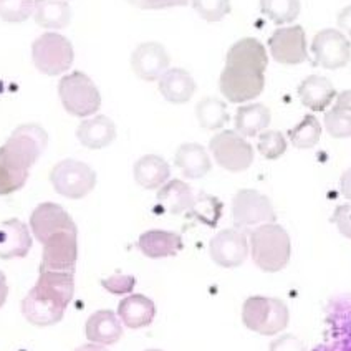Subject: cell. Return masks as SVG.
Segmentation results:
<instances>
[{
	"instance_id": "277c9868",
	"label": "cell",
	"mask_w": 351,
	"mask_h": 351,
	"mask_svg": "<svg viewBox=\"0 0 351 351\" xmlns=\"http://www.w3.org/2000/svg\"><path fill=\"white\" fill-rule=\"evenodd\" d=\"M242 323L250 332L262 337H275L289 326L290 310L280 298L254 295L242 305Z\"/></svg>"
},
{
	"instance_id": "3957f363",
	"label": "cell",
	"mask_w": 351,
	"mask_h": 351,
	"mask_svg": "<svg viewBox=\"0 0 351 351\" xmlns=\"http://www.w3.org/2000/svg\"><path fill=\"white\" fill-rule=\"evenodd\" d=\"M250 255L262 272L277 274L289 265L292 257V241L282 226L263 224L250 232Z\"/></svg>"
},
{
	"instance_id": "e575fe53",
	"label": "cell",
	"mask_w": 351,
	"mask_h": 351,
	"mask_svg": "<svg viewBox=\"0 0 351 351\" xmlns=\"http://www.w3.org/2000/svg\"><path fill=\"white\" fill-rule=\"evenodd\" d=\"M257 149L265 159H274L282 158L287 151V139L283 136V133L275 130H265L258 134L257 139Z\"/></svg>"
},
{
	"instance_id": "d4e9b609",
	"label": "cell",
	"mask_w": 351,
	"mask_h": 351,
	"mask_svg": "<svg viewBox=\"0 0 351 351\" xmlns=\"http://www.w3.org/2000/svg\"><path fill=\"white\" fill-rule=\"evenodd\" d=\"M197 85L193 75L182 69H169L159 78V91L166 101L173 105H184L194 97Z\"/></svg>"
},
{
	"instance_id": "52a82bcc",
	"label": "cell",
	"mask_w": 351,
	"mask_h": 351,
	"mask_svg": "<svg viewBox=\"0 0 351 351\" xmlns=\"http://www.w3.org/2000/svg\"><path fill=\"white\" fill-rule=\"evenodd\" d=\"M49 145V133L40 125L29 123L15 128L5 145L0 147V153L5 154L14 165L30 171L38 161Z\"/></svg>"
},
{
	"instance_id": "f1b7e54d",
	"label": "cell",
	"mask_w": 351,
	"mask_h": 351,
	"mask_svg": "<svg viewBox=\"0 0 351 351\" xmlns=\"http://www.w3.org/2000/svg\"><path fill=\"white\" fill-rule=\"evenodd\" d=\"M325 130L332 138H351V90L338 93L332 110L325 111Z\"/></svg>"
},
{
	"instance_id": "ffe728a7",
	"label": "cell",
	"mask_w": 351,
	"mask_h": 351,
	"mask_svg": "<svg viewBox=\"0 0 351 351\" xmlns=\"http://www.w3.org/2000/svg\"><path fill=\"white\" fill-rule=\"evenodd\" d=\"M118 317L126 328H146L156 318V305L146 295L130 293L119 302Z\"/></svg>"
},
{
	"instance_id": "f6af8a7d",
	"label": "cell",
	"mask_w": 351,
	"mask_h": 351,
	"mask_svg": "<svg viewBox=\"0 0 351 351\" xmlns=\"http://www.w3.org/2000/svg\"><path fill=\"white\" fill-rule=\"evenodd\" d=\"M75 351H110V350L105 348L103 345H97V343H86V345L78 346Z\"/></svg>"
},
{
	"instance_id": "30bf717a",
	"label": "cell",
	"mask_w": 351,
	"mask_h": 351,
	"mask_svg": "<svg viewBox=\"0 0 351 351\" xmlns=\"http://www.w3.org/2000/svg\"><path fill=\"white\" fill-rule=\"evenodd\" d=\"M209 149L215 162L229 173H242L254 162L252 145L237 131H219L210 139Z\"/></svg>"
},
{
	"instance_id": "7c38bea8",
	"label": "cell",
	"mask_w": 351,
	"mask_h": 351,
	"mask_svg": "<svg viewBox=\"0 0 351 351\" xmlns=\"http://www.w3.org/2000/svg\"><path fill=\"white\" fill-rule=\"evenodd\" d=\"M313 63L326 70L343 69L351 60L350 40L335 29H325L315 35L312 42Z\"/></svg>"
},
{
	"instance_id": "ba28073f",
	"label": "cell",
	"mask_w": 351,
	"mask_h": 351,
	"mask_svg": "<svg viewBox=\"0 0 351 351\" xmlns=\"http://www.w3.org/2000/svg\"><path fill=\"white\" fill-rule=\"evenodd\" d=\"M50 182L60 195L66 199L86 197L97 186V173L86 162L63 159L51 167Z\"/></svg>"
},
{
	"instance_id": "ee69618b",
	"label": "cell",
	"mask_w": 351,
	"mask_h": 351,
	"mask_svg": "<svg viewBox=\"0 0 351 351\" xmlns=\"http://www.w3.org/2000/svg\"><path fill=\"white\" fill-rule=\"evenodd\" d=\"M7 295H9V285H7V278L3 272H0V308L3 306V303L7 302Z\"/></svg>"
},
{
	"instance_id": "f35d334b",
	"label": "cell",
	"mask_w": 351,
	"mask_h": 351,
	"mask_svg": "<svg viewBox=\"0 0 351 351\" xmlns=\"http://www.w3.org/2000/svg\"><path fill=\"white\" fill-rule=\"evenodd\" d=\"M130 5L141 10H162L173 7H184L191 0H126Z\"/></svg>"
},
{
	"instance_id": "ab89813d",
	"label": "cell",
	"mask_w": 351,
	"mask_h": 351,
	"mask_svg": "<svg viewBox=\"0 0 351 351\" xmlns=\"http://www.w3.org/2000/svg\"><path fill=\"white\" fill-rule=\"evenodd\" d=\"M332 222L343 237L351 239V204H341L333 210Z\"/></svg>"
},
{
	"instance_id": "603a6c76",
	"label": "cell",
	"mask_w": 351,
	"mask_h": 351,
	"mask_svg": "<svg viewBox=\"0 0 351 351\" xmlns=\"http://www.w3.org/2000/svg\"><path fill=\"white\" fill-rule=\"evenodd\" d=\"M174 165L186 179H202L213 169L206 147L197 143H184L179 146L176 151Z\"/></svg>"
},
{
	"instance_id": "d6a6232c",
	"label": "cell",
	"mask_w": 351,
	"mask_h": 351,
	"mask_svg": "<svg viewBox=\"0 0 351 351\" xmlns=\"http://www.w3.org/2000/svg\"><path fill=\"white\" fill-rule=\"evenodd\" d=\"M30 171L22 169L0 153V195H10L25 186Z\"/></svg>"
},
{
	"instance_id": "4fadbf2b",
	"label": "cell",
	"mask_w": 351,
	"mask_h": 351,
	"mask_svg": "<svg viewBox=\"0 0 351 351\" xmlns=\"http://www.w3.org/2000/svg\"><path fill=\"white\" fill-rule=\"evenodd\" d=\"M250 252L245 232L239 229H224L209 242V255L215 265L222 269H235L247 261Z\"/></svg>"
},
{
	"instance_id": "b9f144b4",
	"label": "cell",
	"mask_w": 351,
	"mask_h": 351,
	"mask_svg": "<svg viewBox=\"0 0 351 351\" xmlns=\"http://www.w3.org/2000/svg\"><path fill=\"white\" fill-rule=\"evenodd\" d=\"M337 23L343 32H346L351 37V5L340 10V14L337 17Z\"/></svg>"
},
{
	"instance_id": "cb8c5ba5",
	"label": "cell",
	"mask_w": 351,
	"mask_h": 351,
	"mask_svg": "<svg viewBox=\"0 0 351 351\" xmlns=\"http://www.w3.org/2000/svg\"><path fill=\"white\" fill-rule=\"evenodd\" d=\"M133 176L136 184L141 186L143 189L154 191L169 181L171 166L167 165L165 158L158 156V154H145L134 162Z\"/></svg>"
},
{
	"instance_id": "836d02e7",
	"label": "cell",
	"mask_w": 351,
	"mask_h": 351,
	"mask_svg": "<svg viewBox=\"0 0 351 351\" xmlns=\"http://www.w3.org/2000/svg\"><path fill=\"white\" fill-rule=\"evenodd\" d=\"M189 214L201 222H204L206 226L215 227L222 215V202L214 195L202 193L195 195V201L191 207Z\"/></svg>"
},
{
	"instance_id": "5bb4252c",
	"label": "cell",
	"mask_w": 351,
	"mask_h": 351,
	"mask_svg": "<svg viewBox=\"0 0 351 351\" xmlns=\"http://www.w3.org/2000/svg\"><path fill=\"white\" fill-rule=\"evenodd\" d=\"M269 49L272 58L282 65H300L308 58L305 30L300 25L275 30L269 38Z\"/></svg>"
},
{
	"instance_id": "8fae6325",
	"label": "cell",
	"mask_w": 351,
	"mask_h": 351,
	"mask_svg": "<svg viewBox=\"0 0 351 351\" xmlns=\"http://www.w3.org/2000/svg\"><path fill=\"white\" fill-rule=\"evenodd\" d=\"M78 262V230H63L43 244L40 272L75 274Z\"/></svg>"
},
{
	"instance_id": "9c48e42d",
	"label": "cell",
	"mask_w": 351,
	"mask_h": 351,
	"mask_svg": "<svg viewBox=\"0 0 351 351\" xmlns=\"http://www.w3.org/2000/svg\"><path fill=\"white\" fill-rule=\"evenodd\" d=\"M232 221L235 229L252 232L255 227L277 221L272 201L255 189H241L232 199Z\"/></svg>"
},
{
	"instance_id": "e0dca14e",
	"label": "cell",
	"mask_w": 351,
	"mask_h": 351,
	"mask_svg": "<svg viewBox=\"0 0 351 351\" xmlns=\"http://www.w3.org/2000/svg\"><path fill=\"white\" fill-rule=\"evenodd\" d=\"M32 249V234L27 224L19 219H9L0 224V258H23Z\"/></svg>"
},
{
	"instance_id": "7a4b0ae2",
	"label": "cell",
	"mask_w": 351,
	"mask_h": 351,
	"mask_svg": "<svg viewBox=\"0 0 351 351\" xmlns=\"http://www.w3.org/2000/svg\"><path fill=\"white\" fill-rule=\"evenodd\" d=\"M75 293V274L40 272L34 289L22 300V315L34 326L57 325Z\"/></svg>"
},
{
	"instance_id": "f546056e",
	"label": "cell",
	"mask_w": 351,
	"mask_h": 351,
	"mask_svg": "<svg viewBox=\"0 0 351 351\" xmlns=\"http://www.w3.org/2000/svg\"><path fill=\"white\" fill-rule=\"evenodd\" d=\"M195 118H197L201 128H204L207 131L221 130L230 119L226 103L214 97L202 98L195 105Z\"/></svg>"
},
{
	"instance_id": "60d3db41",
	"label": "cell",
	"mask_w": 351,
	"mask_h": 351,
	"mask_svg": "<svg viewBox=\"0 0 351 351\" xmlns=\"http://www.w3.org/2000/svg\"><path fill=\"white\" fill-rule=\"evenodd\" d=\"M269 351H306V348L300 338L292 333H285L270 341Z\"/></svg>"
},
{
	"instance_id": "7bdbcfd3",
	"label": "cell",
	"mask_w": 351,
	"mask_h": 351,
	"mask_svg": "<svg viewBox=\"0 0 351 351\" xmlns=\"http://www.w3.org/2000/svg\"><path fill=\"white\" fill-rule=\"evenodd\" d=\"M340 193L343 197L351 201V167L345 171L340 178Z\"/></svg>"
},
{
	"instance_id": "5b68a950",
	"label": "cell",
	"mask_w": 351,
	"mask_h": 351,
	"mask_svg": "<svg viewBox=\"0 0 351 351\" xmlns=\"http://www.w3.org/2000/svg\"><path fill=\"white\" fill-rule=\"evenodd\" d=\"M58 97L71 117L88 118L101 108V95L93 80L83 71L65 75L58 83Z\"/></svg>"
},
{
	"instance_id": "8d00e7d4",
	"label": "cell",
	"mask_w": 351,
	"mask_h": 351,
	"mask_svg": "<svg viewBox=\"0 0 351 351\" xmlns=\"http://www.w3.org/2000/svg\"><path fill=\"white\" fill-rule=\"evenodd\" d=\"M194 10L206 22H221L232 10L230 0H191Z\"/></svg>"
},
{
	"instance_id": "44dd1931",
	"label": "cell",
	"mask_w": 351,
	"mask_h": 351,
	"mask_svg": "<svg viewBox=\"0 0 351 351\" xmlns=\"http://www.w3.org/2000/svg\"><path fill=\"white\" fill-rule=\"evenodd\" d=\"M297 93L302 105L308 110L317 111V113L325 111L337 98V90H335L333 83L322 75H310V77L303 78L297 88Z\"/></svg>"
},
{
	"instance_id": "2e32d148",
	"label": "cell",
	"mask_w": 351,
	"mask_h": 351,
	"mask_svg": "<svg viewBox=\"0 0 351 351\" xmlns=\"http://www.w3.org/2000/svg\"><path fill=\"white\" fill-rule=\"evenodd\" d=\"M171 58L165 47L158 42H145L131 55V69L138 78L156 82L169 70Z\"/></svg>"
},
{
	"instance_id": "8992f818",
	"label": "cell",
	"mask_w": 351,
	"mask_h": 351,
	"mask_svg": "<svg viewBox=\"0 0 351 351\" xmlns=\"http://www.w3.org/2000/svg\"><path fill=\"white\" fill-rule=\"evenodd\" d=\"M32 60L40 73L47 77H60L73 65V45L57 32H47L32 43Z\"/></svg>"
},
{
	"instance_id": "d6986e66",
	"label": "cell",
	"mask_w": 351,
	"mask_h": 351,
	"mask_svg": "<svg viewBox=\"0 0 351 351\" xmlns=\"http://www.w3.org/2000/svg\"><path fill=\"white\" fill-rule=\"evenodd\" d=\"M85 335L90 343L110 346L123 338V323L113 310H98L88 317Z\"/></svg>"
},
{
	"instance_id": "1f68e13d",
	"label": "cell",
	"mask_w": 351,
	"mask_h": 351,
	"mask_svg": "<svg viewBox=\"0 0 351 351\" xmlns=\"http://www.w3.org/2000/svg\"><path fill=\"white\" fill-rule=\"evenodd\" d=\"M261 12L277 25H287L300 15V0H261Z\"/></svg>"
},
{
	"instance_id": "484cf974",
	"label": "cell",
	"mask_w": 351,
	"mask_h": 351,
	"mask_svg": "<svg viewBox=\"0 0 351 351\" xmlns=\"http://www.w3.org/2000/svg\"><path fill=\"white\" fill-rule=\"evenodd\" d=\"M156 199L162 210L178 215L189 213L195 201V194L187 182L181 179H171L165 186L159 187Z\"/></svg>"
},
{
	"instance_id": "ac0fdd59",
	"label": "cell",
	"mask_w": 351,
	"mask_h": 351,
	"mask_svg": "<svg viewBox=\"0 0 351 351\" xmlns=\"http://www.w3.org/2000/svg\"><path fill=\"white\" fill-rule=\"evenodd\" d=\"M136 247L139 252L146 255L147 258H166V257H174L184 249V242L182 237L176 232H169V230H161V229H153L146 230L139 235Z\"/></svg>"
},
{
	"instance_id": "d590c367",
	"label": "cell",
	"mask_w": 351,
	"mask_h": 351,
	"mask_svg": "<svg viewBox=\"0 0 351 351\" xmlns=\"http://www.w3.org/2000/svg\"><path fill=\"white\" fill-rule=\"evenodd\" d=\"M35 0H0V19L9 23H22L34 15Z\"/></svg>"
},
{
	"instance_id": "74e56055",
	"label": "cell",
	"mask_w": 351,
	"mask_h": 351,
	"mask_svg": "<svg viewBox=\"0 0 351 351\" xmlns=\"http://www.w3.org/2000/svg\"><path fill=\"white\" fill-rule=\"evenodd\" d=\"M134 285H136V278H134L133 275H126V274H114L111 275V277H106L101 280L103 289L113 295L133 293Z\"/></svg>"
},
{
	"instance_id": "4dcf8cb0",
	"label": "cell",
	"mask_w": 351,
	"mask_h": 351,
	"mask_svg": "<svg viewBox=\"0 0 351 351\" xmlns=\"http://www.w3.org/2000/svg\"><path fill=\"white\" fill-rule=\"evenodd\" d=\"M322 138V125L317 117L305 114L297 126L289 131L290 143L298 149H312Z\"/></svg>"
},
{
	"instance_id": "83f0119b",
	"label": "cell",
	"mask_w": 351,
	"mask_h": 351,
	"mask_svg": "<svg viewBox=\"0 0 351 351\" xmlns=\"http://www.w3.org/2000/svg\"><path fill=\"white\" fill-rule=\"evenodd\" d=\"M34 19L42 29H66L71 22V7L66 0H35Z\"/></svg>"
},
{
	"instance_id": "7402d4cb",
	"label": "cell",
	"mask_w": 351,
	"mask_h": 351,
	"mask_svg": "<svg viewBox=\"0 0 351 351\" xmlns=\"http://www.w3.org/2000/svg\"><path fill=\"white\" fill-rule=\"evenodd\" d=\"M77 138L88 149H103L117 139V125L105 114H97L80 123Z\"/></svg>"
},
{
	"instance_id": "4316f807",
	"label": "cell",
	"mask_w": 351,
	"mask_h": 351,
	"mask_svg": "<svg viewBox=\"0 0 351 351\" xmlns=\"http://www.w3.org/2000/svg\"><path fill=\"white\" fill-rule=\"evenodd\" d=\"M235 131L244 138L258 136L262 131L269 128L272 121V113L262 103L242 105L235 113Z\"/></svg>"
},
{
	"instance_id": "6da1fadb",
	"label": "cell",
	"mask_w": 351,
	"mask_h": 351,
	"mask_svg": "<svg viewBox=\"0 0 351 351\" xmlns=\"http://www.w3.org/2000/svg\"><path fill=\"white\" fill-rule=\"evenodd\" d=\"M267 65L269 57L262 43L252 37L241 38L227 51L219 90L227 101L235 105L252 101L265 88Z\"/></svg>"
},
{
	"instance_id": "9a60e30c",
	"label": "cell",
	"mask_w": 351,
	"mask_h": 351,
	"mask_svg": "<svg viewBox=\"0 0 351 351\" xmlns=\"http://www.w3.org/2000/svg\"><path fill=\"white\" fill-rule=\"evenodd\" d=\"M30 229L35 239L43 245L51 235L63 230H78V227L62 206L55 202H43L35 207L30 215Z\"/></svg>"
},
{
	"instance_id": "bcb514c9",
	"label": "cell",
	"mask_w": 351,
	"mask_h": 351,
	"mask_svg": "<svg viewBox=\"0 0 351 351\" xmlns=\"http://www.w3.org/2000/svg\"><path fill=\"white\" fill-rule=\"evenodd\" d=\"M146 351H162V350H156V348H151V350H146Z\"/></svg>"
}]
</instances>
